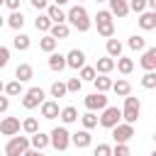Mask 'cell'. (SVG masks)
<instances>
[{
  "mask_svg": "<svg viewBox=\"0 0 156 156\" xmlns=\"http://www.w3.org/2000/svg\"><path fill=\"white\" fill-rule=\"evenodd\" d=\"M66 22H71L78 32H88L90 29V15H88V10L83 7V5H73L71 10H68V20Z\"/></svg>",
  "mask_w": 156,
  "mask_h": 156,
  "instance_id": "6da1fadb",
  "label": "cell"
},
{
  "mask_svg": "<svg viewBox=\"0 0 156 156\" xmlns=\"http://www.w3.org/2000/svg\"><path fill=\"white\" fill-rule=\"evenodd\" d=\"M115 15L110 12V10H100L98 15H95V27H98V34L100 37H105V39H110V37H115V20H112Z\"/></svg>",
  "mask_w": 156,
  "mask_h": 156,
  "instance_id": "7a4b0ae2",
  "label": "cell"
},
{
  "mask_svg": "<svg viewBox=\"0 0 156 156\" xmlns=\"http://www.w3.org/2000/svg\"><path fill=\"white\" fill-rule=\"evenodd\" d=\"M29 146H32L29 136H10V141L5 144V154L7 156H24V154H29Z\"/></svg>",
  "mask_w": 156,
  "mask_h": 156,
  "instance_id": "3957f363",
  "label": "cell"
},
{
  "mask_svg": "<svg viewBox=\"0 0 156 156\" xmlns=\"http://www.w3.org/2000/svg\"><path fill=\"white\" fill-rule=\"evenodd\" d=\"M139 115H141V102H139V98H132V93L124 98V107H122V119L124 122H136L139 119Z\"/></svg>",
  "mask_w": 156,
  "mask_h": 156,
  "instance_id": "277c9868",
  "label": "cell"
},
{
  "mask_svg": "<svg viewBox=\"0 0 156 156\" xmlns=\"http://www.w3.org/2000/svg\"><path fill=\"white\" fill-rule=\"evenodd\" d=\"M51 146L56 151H66L71 146V134H68L66 127H54L51 129Z\"/></svg>",
  "mask_w": 156,
  "mask_h": 156,
  "instance_id": "5b68a950",
  "label": "cell"
},
{
  "mask_svg": "<svg viewBox=\"0 0 156 156\" xmlns=\"http://www.w3.org/2000/svg\"><path fill=\"white\" fill-rule=\"evenodd\" d=\"M119 122H122V110H119V107L107 105V107L102 110V115H100V127L112 129V127H115V124H119Z\"/></svg>",
  "mask_w": 156,
  "mask_h": 156,
  "instance_id": "8992f818",
  "label": "cell"
},
{
  "mask_svg": "<svg viewBox=\"0 0 156 156\" xmlns=\"http://www.w3.org/2000/svg\"><path fill=\"white\" fill-rule=\"evenodd\" d=\"M44 90L41 88H29L27 93H24V98H22V107L24 110H34V107H41V102H44Z\"/></svg>",
  "mask_w": 156,
  "mask_h": 156,
  "instance_id": "52a82bcc",
  "label": "cell"
},
{
  "mask_svg": "<svg viewBox=\"0 0 156 156\" xmlns=\"http://www.w3.org/2000/svg\"><path fill=\"white\" fill-rule=\"evenodd\" d=\"M83 105H85V110H95V112H102V110L107 107V98H105V93H100V90H95V93H90V95H85V100H83Z\"/></svg>",
  "mask_w": 156,
  "mask_h": 156,
  "instance_id": "ba28073f",
  "label": "cell"
},
{
  "mask_svg": "<svg viewBox=\"0 0 156 156\" xmlns=\"http://www.w3.org/2000/svg\"><path fill=\"white\" fill-rule=\"evenodd\" d=\"M20 129H22L20 117H2L0 119V134L2 136H15V134H20Z\"/></svg>",
  "mask_w": 156,
  "mask_h": 156,
  "instance_id": "9c48e42d",
  "label": "cell"
},
{
  "mask_svg": "<svg viewBox=\"0 0 156 156\" xmlns=\"http://www.w3.org/2000/svg\"><path fill=\"white\" fill-rule=\"evenodd\" d=\"M134 136V124L132 122H119L112 127V139L115 141H129Z\"/></svg>",
  "mask_w": 156,
  "mask_h": 156,
  "instance_id": "30bf717a",
  "label": "cell"
},
{
  "mask_svg": "<svg viewBox=\"0 0 156 156\" xmlns=\"http://www.w3.org/2000/svg\"><path fill=\"white\" fill-rule=\"evenodd\" d=\"M139 66H141L144 71H156V46H149V49L141 51Z\"/></svg>",
  "mask_w": 156,
  "mask_h": 156,
  "instance_id": "8fae6325",
  "label": "cell"
},
{
  "mask_svg": "<svg viewBox=\"0 0 156 156\" xmlns=\"http://www.w3.org/2000/svg\"><path fill=\"white\" fill-rule=\"evenodd\" d=\"M66 61H68V68L80 71V68L85 66V54H83L80 49H71V51L66 54Z\"/></svg>",
  "mask_w": 156,
  "mask_h": 156,
  "instance_id": "7c38bea8",
  "label": "cell"
},
{
  "mask_svg": "<svg viewBox=\"0 0 156 156\" xmlns=\"http://www.w3.org/2000/svg\"><path fill=\"white\" fill-rule=\"evenodd\" d=\"M29 141H32V146H34V151H44L49 144H51V134H44L41 129L39 132H34V134H29Z\"/></svg>",
  "mask_w": 156,
  "mask_h": 156,
  "instance_id": "4fadbf2b",
  "label": "cell"
},
{
  "mask_svg": "<svg viewBox=\"0 0 156 156\" xmlns=\"http://www.w3.org/2000/svg\"><path fill=\"white\" fill-rule=\"evenodd\" d=\"M41 117H44V119H56V117H61L58 102H56V100H44V102H41Z\"/></svg>",
  "mask_w": 156,
  "mask_h": 156,
  "instance_id": "5bb4252c",
  "label": "cell"
},
{
  "mask_svg": "<svg viewBox=\"0 0 156 156\" xmlns=\"http://www.w3.org/2000/svg\"><path fill=\"white\" fill-rule=\"evenodd\" d=\"M46 63H49V68H51L54 73H61V71L68 66L66 56H63V54H56V51H51V54H49V61H46Z\"/></svg>",
  "mask_w": 156,
  "mask_h": 156,
  "instance_id": "9a60e30c",
  "label": "cell"
},
{
  "mask_svg": "<svg viewBox=\"0 0 156 156\" xmlns=\"http://www.w3.org/2000/svg\"><path fill=\"white\" fill-rule=\"evenodd\" d=\"M110 2V12L115 17H127L132 10H129V0H107Z\"/></svg>",
  "mask_w": 156,
  "mask_h": 156,
  "instance_id": "2e32d148",
  "label": "cell"
},
{
  "mask_svg": "<svg viewBox=\"0 0 156 156\" xmlns=\"http://www.w3.org/2000/svg\"><path fill=\"white\" fill-rule=\"evenodd\" d=\"M71 144L78 146V149H88V146H90V132H88V129H80V132L71 134Z\"/></svg>",
  "mask_w": 156,
  "mask_h": 156,
  "instance_id": "e0dca14e",
  "label": "cell"
},
{
  "mask_svg": "<svg viewBox=\"0 0 156 156\" xmlns=\"http://www.w3.org/2000/svg\"><path fill=\"white\" fill-rule=\"evenodd\" d=\"M139 27L144 29V32H149V29H156V12L151 10V12H141L139 15Z\"/></svg>",
  "mask_w": 156,
  "mask_h": 156,
  "instance_id": "ac0fdd59",
  "label": "cell"
},
{
  "mask_svg": "<svg viewBox=\"0 0 156 156\" xmlns=\"http://www.w3.org/2000/svg\"><path fill=\"white\" fill-rule=\"evenodd\" d=\"M95 68H98V73H110L112 68H117V61H115V58H112L110 54H105L102 58H98Z\"/></svg>",
  "mask_w": 156,
  "mask_h": 156,
  "instance_id": "d6986e66",
  "label": "cell"
},
{
  "mask_svg": "<svg viewBox=\"0 0 156 156\" xmlns=\"http://www.w3.org/2000/svg\"><path fill=\"white\" fill-rule=\"evenodd\" d=\"M15 78H17V80H22V83H27V80H32V78H34V68H32L29 63H20V66L15 68Z\"/></svg>",
  "mask_w": 156,
  "mask_h": 156,
  "instance_id": "ffe728a7",
  "label": "cell"
},
{
  "mask_svg": "<svg viewBox=\"0 0 156 156\" xmlns=\"http://www.w3.org/2000/svg\"><path fill=\"white\" fill-rule=\"evenodd\" d=\"M46 15L51 17V22H66V20H68V12H63L61 5H56V2L46 7Z\"/></svg>",
  "mask_w": 156,
  "mask_h": 156,
  "instance_id": "44dd1931",
  "label": "cell"
},
{
  "mask_svg": "<svg viewBox=\"0 0 156 156\" xmlns=\"http://www.w3.org/2000/svg\"><path fill=\"white\" fill-rule=\"evenodd\" d=\"M7 27H12L15 32H20L24 27V15L20 10H10V17H7Z\"/></svg>",
  "mask_w": 156,
  "mask_h": 156,
  "instance_id": "7402d4cb",
  "label": "cell"
},
{
  "mask_svg": "<svg viewBox=\"0 0 156 156\" xmlns=\"http://www.w3.org/2000/svg\"><path fill=\"white\" fill-rule=\"evenodd\" d=\"M49 34H51V37H56V39H66V37L71 34V27H68L66 22H54V24H51V29H49Z\"/></svg>",
  "mask_w": 156,
  "mask_h": 156,
  "instance_id": "603a6c76",
  "label": "cell"
},
{
  "mask_svg": "<svg viewBox=\"0 0 156 156\" xmlns=\"http://www.w3.org/2000/svg\"><path fill=\"white\" fill-rule=\"evenodd\" d=\"M93 83H95V88H98L100 93H107V90H112V83H115V80H112L107 73H98Z\"/></svg>",
  "mask_w": 156,
  "mask_h": 156,
  "instance_id": "cb8c5ba5",
  "label": "cell"
},
{
  "mask_svg": "<svg viewBox=\"0 0 156 156\" xmlns=\"http://www.w3.org/2000/svg\"><path fill=\"white\" fill-rule=\"evenodd\" d=\"M112 90H115V95L127 98V95L132 93V83H129V80H124V78H117V80L112 83Z\"/></svg>",
  "mask_w": 156,
  "mask_h": 156,
  "instance_id": "d4e9b609",
  "label": "cell"
},
{
  "mask_svg": "<svg viewBox=\"0 0 156 156\" xmlns=\"http://www.w3.org/2000/svg\"><path fill=\"white\" fill-rule=\"evenodd\" d=\"M56 44H58V39H56V37H51L49 32H46V34L39 39V49H41V51H46V54L56 51Z\"/></svg>",
  "mask_w": 156,
  "mask_h": 156,
  "instance_id": "484cf974",
  "label": "cell"
},
{
  "mask_svg": "<svg viewBox=\"0 0 156 156\" xmlns=\"http://www.w3.org/2000/svg\"><path fill=\"white\" fill-rule=\"evenodd\" d=\"M12 46H15L17 51H27V49L32 46V39H29L27 34H22V32H17V34H15V39H12Z\"/></svg>",
  "mask_w": 156,
  "mask_h": 156,
  "instance_id": "4316f807",
  "label": "cell"
},
{
  "mask_svg": "<svg viewBox=\"0 0 156 156\" xmlns=\"http://www.w3.org/2000/svg\"><path fill=\"white\" fill-rule=\"evenodd\" d=\"M105 51H107L112 58H119V56H122V41L110 37V39H107V44H105Z\"/></svg>",
  "mask_w": 156,
  "mask_h": 156,
  "instance_id": "83f0119b",
  "label": "cell"
},
{
  "mask_svg": "<svg viewBox=\"0 0 156 156\" xmlns=\"http://www.w3.org/2000/svg\"><path fill=\"white\" fill-rule=\"evenodd\" d=\"M127 46H129L132 51H144V49H146V39H144L141 34H132V37L127 39Z\"/></svg>",
  "mask_w": 156,
  "mask_h": 156,
  "instance_id": "f1b7e54d",
  "label": "cell"
},
{
  "mask_svg": "<svg viewBox=\"0 0 156 156\" xmlns=\"http://www.w3.org/2000/svg\"><path fill=\"white\" fill-rule=\"evenodd\" d=\"M117 71H119L122 76H129V73L134 71V61H132L129 56H119V58H117Z\"/></svg>",
  "mask_w": 156,
  "mask_h": 156,
  "instance_id": "f546056e",
  "label": "cell"
},
{
  "mask_svg": "<svg viewBox=\"0 0 156 156\" xmlns=\"http://www.w3.org/2000/svg\"><path fill=\"white\" fill-rule=\"evenodd\" d=\"M76 119H78V110H76L73 105H66V107L61 110V122H63V124H73Z\"/></svg>",
  "mask_w": 156,
  "mask_h": 156,
  "instance_id": "4dcf8cb0",
  "label": "cell"
},
{
  "mask_svg": "<svg viewBox=\"0 0 156 156\" xmlns=\"http://www.w3.org/2000/svg\"><path fill=\"white\" fill-rule=\"evenodd\" d=\"M51 24H54V22H51V17H49L46 12H44V15L39 12V17L34 20V27H37V32H49V29H51Z\"/></svg>",
  "mask_w": 156,
  "mask_h": 156,
  "instance_id": "1f68e13d",
  "label": "cell"
},
{
  "mask_svg": "<svg viewBox=\"0 0 156 156\" xmlns=\"http://www.w3.org/2000/svg\"><path fill=\"white\" fill-rule=\"evenodd\" d=\"M5 93L10 95V98H17V95H22L24 93V88H22V80H10V83H5Z\"/></svg>",
  "mask_w": 156,
  "mask_h": 156,
  "instance_id": "d6a6232c",
  "label": "cell"
},
{
  "mask_svg": "<svg viewBox=\"0 0 156 156\" xmlns=\"http://www.w3.org/2000/svg\"><path fill=\"white\" fill-rule=\"evenodd\" d=\"M80 122H83V127L85 129H93V127H98V122H100V117L95 115V110H88L83 117H80Z\"/></svg>",
  "mask_w": 156,
  "mask_h": 156,
  "instance_id": "836d02e7",
  "label": "cell"
},
{
  "mask_svg": "<svg viewBox=\"0 0 156 156\" xmlns=\"http://www.w3.org/2000/svg\"><path fill=\"white\" fill-rule=\"evenodd\" d=\"M49 93H51V98H63V95L68 93V85H66L63 80H56V83H51Z\"/></svg>",
  "mask_w": 156,
  "mask_h": 156,
  "instance_id": "e575fe53",
  "label": "cell"
},
{
  "mask_svg": "<svg viewBox=\"0 0 156 156\" xmlns=\"http://www.w3.org/2000/svg\"><path fill=\"white\" fill-rule=\"evenodd\" d=\"M141 88H146V90H154L156 88V71H146L141 76Z\"/></svg>",
  "mask_w": 156,
  "mask_h": 156,
  "instance_id": "d590c367",
  "label": "cell"
},
{
  "mask_svg": "<svg viewBox=\"0 0 156 156\" xmlns=\"http://www.w3.org/2000/svg\"><path fill=\"white\" fill-rule=\"evenodd\" d=\"M78 76H80L83 80H88V83H93V80H95V76H98V68H95V66H83Z\"/></svg>",
  "mask_w": 156,
  "mask_h": 156,
  "instance_id": "8d00e7d4",
  "label": "cell"
},
{
  "mask_svg": "<svg viewBox=\"0 0 156 156\" xmlns=\"http://www.w3.org/2000/svg\"><path fill=\"white\" fill-rule=\"evenodd\" d=\"M22 129H24L27 134H34V132H39V119H37V117H27V119L22 122Z\"/></svg>",
  "mask_w": 156,
  "mask_h": 156,
  "instance_id": "74e56055",
  "label": "cell"
},
{
  "mask_svg": "<svg viewBox=\"0 0 156 156\" xmlns=\"http://www.w3.org/2000/svg\"><path fill=\"white\" fill-rule=\"evenodd\" d=\"M146 7H149V2H146V0H129V10H132V12H136V15H141Z\"/></svg>",
  "mask_w": 156,
  "mask_h": 156,
  "instance_id": "f35d334b",
  "label": "cell"
},
{
  "mask_svg": "<svg viewBox=\"0 0 156 156\" xmlns=\"http://www.w3.org/2000/svg\"><path fill=\"white\" fill-rule=\"evenodd\" d=\"M66 85H68V93H78V90L83 88V78H80V76H78V78H68Z\"/></svg>",
  "mask_w": 156,
  "mask_h": 156,
  "instance_id": "ab89813d",
  "label": "cell"
},
{
  "mask_svg": "<svg viewBox=\"0 0 156 156\" xmlns=\"http://www.w3.org/2000/svg\"><path fill=\"white\" fill-rule=\"evenodd\" d=\"M112 154H117V156H129V146H127V141H115Z\"/></svg>",
  "mask_w": 156,
  "mask_h": 156,
  "instance_id": "60d3db41",
  "label": "cell"
},
{
  "mask_svg": "<svg viewBox=\"0 0 156 156\" xmlns=\"http://www.w3.org/2000/svg\"><path fill=\"white\" fill-rule=\"evenodd\" d=\"M10 63V49L7 46H0V68H5Z\"/></svg>",
  "mask_w": 156,
  "mask_h": 156,
  "instance_id": "b9f144b4",
  "label": "cell"
},
{
  "mask_svg": "<svg viewBox=\"0 0 156 156\" xmlns=\"http://www.w3.org/2000/svg\"><path fill=\"white\" fill-rule=\"evenodd\" d=\"M112 154V146H107V144H98L95 146V156H110Z\"/></svg>",
  "mask_w": 156,
  "mask_h": 156,
  "instance_id": "7bdbcfd3",
  "label": "cell"
},
{
  "mask_svg": "<svg viewBox=\"0 0 156 156\" xmlns=\"http://www.w3.org/2000/svg\"><path fill=\"white\" fill-rule=\"evenodd\" d=\"M29 2H32V7H34L37 12H41V10L49 7V0H29Z\"/></svg>",
  "mask_w": 156,
  "mask_h": 156,
  "instance_id": "ee69618b",
  "label": "cell"
},
{
  "mask_svg": "<svg viewBox=\"0 0 156 156\" xmlns=\"http://www.w3.org/2000/svg\"><path fill=\"white\" fill-rule=\"evenodd\" d=\"M7 110H10V98H7V93H5V95L0 93V115L7 112Z\"/></svg>",
  "mask_w": 156,
  "mask_h": 156,
  "instance_id": "f6af8a7d",
  "label": "cell"
},
{
  "mask_svg": "<svg viewBox=\"0 0 156 156\" xmlns=\"http://www.w3.org/2000/svg\"><path fill=\"white\" fill-rule=\"evenodd\" d=\"M20 2H22V0H5V5H7L10 10H20Z\"/></svg>",
  "mask_w": 156,
  "mask_h": 156,
  "instance_id": "bcb514c9",
  "label": "cell"
},
{
  "mask_svg": "<svg viewBox=\"0 0 156 156\" xmlns=\"http://www.w3.org/2000/svg\"><path fill=\"white\" fill-rule=\"evenodd\" d=\"M149 2V10H156V0H146Z\"/></svg>",
  "mask_w": 156,
  "mask_h": 156,
  "instance_id": "7dc6e473",
  "label": "cell"
},
{
  "mask_svg": "<svg viewBox=\"0 0 156 156\" xmlns=\"http://www.w3.org/2000/svg\"><path fill=\"white\" fill-rule=\"evenodd\" d=\"M56 5H66V2H71V0H54Z\"/></svg>",
  "mask_w": 156,
  "mask_h": 156,
  "instance_id": "c3c4849f",
  "label": "cell"
},
{
  "mask_svg": "<svg viewBox=\"0 0 156 156\" xmlns=\"http://www.w3.org/2000/svg\"><path fill=\"white\" fill-rule=\"evenodd\" d=\"M2 24H7V20H5L2 15H0V27H2Z\"/></svg>",
  "mask_w": 156,
  "mask_h": 156,
  "instance_id": "681fc988",
  "label": "cell"
},
{
  "mask_svg": "<svg viewBox=\"0 0 156 156\" xmlns=\"http://www.w3.org/2000/svg\"><path fill=\"white\" fill-rule=\"evenodd\" d=\"M0 93H5V83L2 80H0Z\"/></svg>",
  "mask_w": 156,
  "mask_h": 156,
  "instance_id": "f907efd6",
  "label": "cell"
},
{
  "mask_svg": "<svg viewBox=\"0 0 156 156\" xmlns=\"http://www.w3.org/2000/svg\"><path fill=\"white\" fill-rule=\"evenodd\" d=\"M2 5H5V0H0V7H2Z\"/></svg>",
  "mask_w": 156,
  "mask_h": 156,
  "instance_id": "816d5d0a",
  "label": "cell"
},
{
  "mask_svg": "<svg viewBox=\"0 0 156 156\" xmlns=\"http://www.w3.org/2000/svg\"><path fill=\"white\" fill-rule=\"evenodd\" d=\"M154 141H156V132H154Z\"/></svg>",
  "mask_w": 156,
  "mask_h": 156,
  "instance_id": "f5cc1de1",
  "label": "cell"
},
{
  "mask_svg": "<svg viewBox=\"0 0 156 156\" xmlns=\"http://www.w3.org/2000/svg\"><path fill=\"white\" fill-rule=\"evenodd\" d=\"M154 156H156V149H154Z\"/></svg>",
  "mask_w": 156,
  "mask_h": 156,
  "instance_id": "db71d44e",
  "label": "cell"
},
{
  "mask_svg": "<svg viewBox=\"0 0 156 156\" xmlns=\"http://www.w3.org/2000/svg\"><path fill=\"white\" fill-rule=\"evenodd\" d=\"M98 2H105V0H98Z\"/></svg>",
  "mask_w": 156,
  "mask_h": 156,
  "instance_id": "11a10c76",
  "label": "cell"
},
{
  "mask_svg": "<svg viewBox=\"0 0 156 156\" xmlns=\"http://www.w3.org/2000/svg\"><path fill=\"white\" fill-rule=\"evenodd\" d=\"M154 12H156V10H154Z\"/></svg>",
  "mask_w": 156,
  "mask_h": 156,
  "instance_id": "9f6ffc18",
  "label": "cell"
}]
</instances>
